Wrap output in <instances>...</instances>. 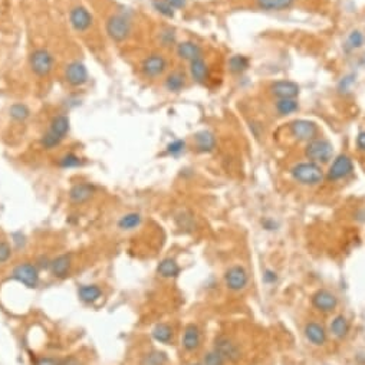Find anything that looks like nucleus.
<instances>
[{
	"label": "nucleus",
	"mask_w": 365,
	"mask_h": 365,
	"mask_svg": "<svg viewBox=\"0 0 365 365\" xmlns=\"http://www.w3.org/2000/svg\"><path fill=\"white\" fill-rule=\"evenodd\" d=\"M167 68V61L166 58L161 55H151L144 59L142 62V72L147 75V77L155 78L158 75H161L162 72Z\"/></svg>",
	"instance_id": "9b49d317"
},
{
	"label": "nucleus",
	"mask_w": 365,
	"mask_h": 365,
	"mask_svg": "<svg viewBox=\"0 0 365 365\" xmlns=\"http://www.w3.org/2000/svg\"><path fill=\"white\" fill-rule=\"evenodd\" d=\"M364 41L365 38L361 30H352L351 33L348 35V38H346L345 48H346V50H357L359 48H362Z\"/></svg>",
	"instance_id": "c756f323"
},
{
	"label": "nucleus",
	"mask_w": 365,
	"mask_h": 365,
	"mask_svg": "<svg viewBox=\"0 0 365 365\" xmlns=\"http://www.w3.org/2000/svg\"><path fill=\"white\" fill-rule=\"evenodd\" d=\"M312 303L316 309H319L322 312H331L337 308L338 301L335 295H332L328 290H318L312 298Z\"/></svg>",
	"instance_id": "4468645a"
},
{
	"label": "nucleus",
	"mask_w": 365,
	"mask_h": 365,
	"mask_svg": "<svg viewBox=\"0 0 365 365\" xmlns=\"http://www.w3.org/2000/svg\"><path fill=\"white\" fill-rule=\"evenodd\" d=\"M79 296L84 302H95L101 296V290L95 285H88V286H82L79 289Z\"/></svg>",
	"instance_id": "7c9ffc66"
},
{
	"label": "nucleus",
	"mask_w": 365,
	"mask_h": 365,
	"mask_svg": "<svg viewBox=\"0 0 365 365\" xmlns=\"http://www.w3.org/2000/svg\"><path fill=\"white\" fill-rule=\"evenodd\" d=\"M229 70L234 74V75H240L243 74L245 70L249 69L250 66V61L249 58L245 57V55H233L230 59H229Z\"/></svg>",
	"instance_id": "b1692460"
},
{
	"label": "nucleus",
	"mask_w": 365,
	"mask_h": 365,
	"mask_svg": "<svg viewBox=\"0 0 365 365\" xmlns=\"http://www.w3.org/2000/svg\"><path fill=\"white\" fill-rule=\"evenodd\" d=\"M94 194V189L89 184H77L70 190L69 197L74 203H85L88 202Z\"/></svg>",
	"instance_id": "aec40b11"
},
{
	"label": "nucleus",
	"mask_w": 365,
	"mask_h": 365,
	"mask_svg": "<svg viewBox=\"0 0 365 365\" xmlns=\"http://www.w3.org/2000/svg\"><path fill=\"white\" fill-rule=\"evenodd\" d=\"M10 253H12L10 246L5 243V242H0V263L6 262V260L10 258Z\"/></svg>",
	"instance_id": "ea45409f"
},
{
	"label": "nucleus",
	"mask_w": 365,
	"mask_h": 365,
	"mask_svg": "<svg viewBox=\"0 0 365 365\" xmlns=\"http://www.w3.org/2000/svg\"><path fill=\"white\" fill-rule=\"evenodd\" d=\"M225 364V359L222 358V355H218L216 351L209 352L206 357H204V365H223Z\"/></svg>",
	"instance_id": "e433bc0d"
},
{
	"label": "nucleus",
	"mask_w": 365,
	"mask_h": 365,
	"mask_svg": "<svg viewBox=\"0 0 365 365\" xmlns=\"http://www.w3.org/2000/svg\"><path fill=\"white\" fill-rule=\"evenodd\" d=\"M265 281H266V282H275V281H276V273H273V272H269V270H267L266 275H265Z\"/></svg>",
	"instance_id": "c03bdc74"
},
{
	"label": "nucleus",
	"mask_w": 365,
	"mask_h": 365,
	"mask_svg": "<svg viewBox=\"0 0 365 365\" xmlns=\"http://www.w3.org/2000/svg\"><path fill=\"white\" fill-rule=\"evenodd\" d=\"M289 133L298 141L309 142L318 138L319 128L314 121L309 120H294L289 122Z\"/></svg>",
	"instance_id": "7ed1b4c3"
},
{
	"label": "nucleus",
	"mask_w": 365,
	"mask_h": 365,
	"mask_svg": "<svg viewBox=\"0 0 365 365\" xmlns=\"http://www.w3.org/2000/svg\"><path fill=\"white\" fill-rule=\"evenodd\" d=\"M13 278L30 289L36 288L38 282H39L38 269L32 265H29V263H23V265H19L16 267L13 270Z\"/></svg>",
	"instance_id": "1a4fd4ad"
},
{
	"label": "nucleus",
	"mask_w": 365,
	"mask_h": 365,
	"mask_svg": "<svg viewBox=\"0 0 365 365\" xmlns=\"http://www.w3.org/2000/svg\"><path fill=\"white\" fill-rule=\"evenodd\" d=\"M270 92H272V95L276 99L298 98L299 92H301V88L294 81L282 79V81H276V82L270 85Z\"/></svg>",
	"instance_id": "6e6552de"
},
{
	"label": "nucleus",
	"mask_w": 365,
	"mask_h": 365,
	"mask_svg": "<svg viewBox=\"0 0 365 365\" xmlns=\"http://www.w3.org/2000/svg\"><path fill=\"white\" fill-rule=\"evenodd\" d=\"M296 0H254V5L265 12H281L294 7Z\"/></svg>",
	"instance_id": "2eb2a0df"
},
{
	"label": "nucleus",
	"mask_w": 365,
	"mask_h": 365,
	"mask_svg": "<svg viewBox=\"0 0 365 365\" xmlns=\"http://www.w3.org/2000/svg\"><path fill=\"white\" fill-rule=\"evenodd\" d=\"M305 155L309 161L316 164H326L334 155V147L330 141L325 138H315L309 141L305 147Z\"/></svg>",
	"instance_id": "f03ea898"
},
{
	"label": "nucleus",
	"mask_w": 365,
	"mask_h": 365,
	"mask_svg": "<svg viewBox=\"0 0 365 365\" xmlns=\"http://www.w3.org/2000/svg\"><path fill=\"white\" fill-rule=\"evenodd\" d=\"M184 147H186V142L181 140H177V141H174V142H171V144H170L169 147H167V151H169L170 154L177 155V154H180V153H182Z\"/></svg>",
	"instance_id": "58836bf2"
},
{
	"label": "nucleus",
	"mask_w": 365,
	"mask_h": 365,
	"mask_svg": "<svg viewBox=\"0 0 365 365\" xmlns=\"http://www.w3.org/2000/svg\"><path fill=\"white\" fill-rule=\"evenodd\" d=\"M36 365H62V362L55 358H41L36 361Z\"/></svg>",
	"instance_id": "79ce46f5"
},
{
	"label": "nucleus",
	"mask_w": 365,
	"mask_h": 365,
	"mask_svg": "<svg viewBox=\"0 0 365 365\" xmlns=\"http://www.w3.org/2000/svg\"><path fill=\"white\" fill-rule=\"evenodd\" d=\"M196 365H198V364H196Z\"/></svg>",
	"instance_id": "49530a36"
},
{
	"label": "nucleus",
	"mask_w": 365,
	"mask_h": 365,
	"mask_svg": "<svg viewBox=\"0 0 365 365\" xmlns=\"http://www.w3.org/2000/svg\"><path fill=\"white\" fill-rule=\"evenodd\" d=\"M79 158H78L77 155H74V154H68V155H65L63 158H61V166L62 167H77V166H79Z\"/></svg>",
	"instance_id": "4c0bfd02"
},
{
	"label": "nucleus",
	"mask_w": 365,
	"mask_h": 365,
	"mask_svg": "<svg viewBox=\"0 0 365 365\" xmlns=\"http://www.w3.org/2000/svg\"><path fill=\"white\" fill-rule=\"evenodd\" d=\"M130 22L124 16H113L106 22V32L115 42L125 41L130 35Z\"/></svg>",
	"instance_id": "39448f33"
},
{
	"label": "nucleus",
	"mask_w": 365,
	"mask_h": 365,
	"mask_svg": "<svg viewBox=\"0 0 365 365\" xmlns=\"http://www.w3.org/2000/svg\"><path fill=\"white\" fill-rule=\"evenodd\" d=\"M61 137H58L57 134H53L52 131H48V133L45 134L43 135V138H42V145L45 148H53L55 145H58L59 142H61Z\"/></svg>",
	"instance_id": "f704fd0d"
},
{
	"label": "nucleus",
	"mask_w": 365,
	"mask_h": 365,
	"mask_svg": "<svg viewBox=\"0 0 365 365\" xmlns=\"http://www.w3.org/2000/svg\"><path fill=\"white\" fill-rule=\"evenodd\" d=\"M153 3H154L155 9L161 14H164V16H167V17H173L174 16V9L170 6L166 0H154Z\"/></svg>",
	"instance_id": "72a5a7b5"
},
{
	"label": "nucleus",
	"mask_w": 365,
	"mask_h": 365,
	"mask_svg": "<svg viewBox=\"0 0 365 365\" xmlns=\"http://www.w3.org/2000/svg\"><path fill=\"white\" fill-rule=\"evenodd\" d=\"M10 117L16 121H23L29 117V110L26 105L16 104L10 108Z\"/></svg>",
	"instance_id": "473e14b6"
},
{
	"label": "nucleus",
	"mask_w": 365,
	"mask_h": 365,
	"mask_svg": "<svg viewBox=\"0 0 365 365\" xmlns=\"http://www.w3.org/2000/svg\"><path fill=\"white\" fill-rule=\"evenodd\" d=\"M140 223V214H138V213H130V214H125L124 217L121 218L120 222H118V226H120L121 229H124V230H131L134 227H137Z\"/></svg>",
	"instance_id": "2f4dec72"
},
{
	"label": "nucleus",
	"mask_w": 365,
	"mask_h": 365,
	"mask_svg": "<svg viewBox=\"0 0 365 365\" xmlns=\"http://www.w3.org/2000/svg\"><path fill=\"white\" fill-rule=\"evenodd\" d=\"M352 170H354V164H352L351 158L346 154H341L338 155L334 162L331 164L326 177L331 181H339V180L350 176Z\"/></svg>",
	"instance_id": "20e7f679"
},
{
	"label": "nucleus",
	"mask_w": 365,
	"mask_h": 365,
	"mask_svg": "<svg viewBox=\"0 0 365 365\" xmlns=\"http://www.w3.org/2000/svg\"><path fill=\"white\" fill-rule=\"evenodd\" d=\"M190 75L197 84L206 82V79L209 77V68H207V63L204 62L203 58H197L190 62Z\"/></svg>",
	"instance_id": "a211bd4d"
},
{
	"label": "nucleus",
	"mask_w": 365,
	"mask_h": 365,
	"mask_svg": "<svg viewBox=\"0 0 365 365\" xmlns=\"http://www.w3.org/2000/svg\"><path fill=\"white\" fill-rule=\"evenodd\" d=\"M50 131L53 134H57L58 137L63 138L66 133L69 131V120L63 115H59L55 120L52 121V126H50Z\"/></svg>",
	"instance_id": "cd10ccee"
},
{
	"label": "nucleus",
	"mask_w": 365,
	"mask_h": 365,
	"mask_svg": "<svg viewBox=\"0 0 365 365\" xmlns=\"http://www.w3.org/2000/svg\"><path fill=\"white\" fill-rule=\"evenodd\" d=\"M30 66L39 77H45L50 74V70L53 68V58L48 50L38 49L30 57Z\"/></svg>",
	"instance_id": "423d86ee"
},
{
	"label": "nucleus",
	"mask_w": 365,
	"mask_h": 365,
	"mask_svg": "<svg viewBox=\"0 0 365 365\" xmlns=\"http://www.w3.org/2000/svg\"><path fill=\"white\" fill-rule=\"evenodd\" d=\"M70 25L78 32H84L92 25V14L85 7H75L70 12Z\"/></svg>",
	"instance_id": "f8f14e48"
},
{
	"label": "nucleus",
	"mask_w": 365,
	"mask_h": 365,
	"mask_svg": "<svg viewBox=\"0 0 365 365\" xmlns=\"http://www.w3.org/2000/svg\"><path fill=\"white\" fill-rule=\"evenodd\" d=\"M153 337L158 341V342H162V344H169L173 338V332H171V328L169 325L166 323H158L153 330Z\"/></svg>",
	"instance_id": "c85d7f7f"
},
{
	"label": "nucleus",
	"mask_w": 365,
	"mask_h": 365,
	"mask_svg": "<svg viewBox=\"0 0 365 365\" xmlns=\"http://www.w3.org/2000/svg\"><path fill=\"white\" fill-rule=\"evenodd\" d=\"M216 137L211 131L203 130L196 134V147L200 153H210L216 148Z\"/></svg>",
	"instance_id": "f3484780"
},
{
	"label": "nucleus",
	"mask_w": 365,
	"mask_h": 365,
	"mask_svg": "<svg viewBox=\"0 0 365 365\" xmlns=\"http://www.w3.org/2000/svg\"><path fill=\"white\" fill-rule=\"evenodd\" d=\"M66 79L70 85L79 86L88 81V70L85 68L84 63L72 62L66 69Z\"/></svg>",
	"instance_id": "ddd939ff"
},
{
	"label": "nucleus",
	"mask_w": 365,
	"mask_h": 365,
	"mask_svg": "<svg viewBox=\"0 0 365 365\" xmlns=\"http://www.w3.org/2000/svg\"><path fill=\"white\" fill-rule=\"evenodd\" d=\"M177 53H178V57L181 58V59H186V61L191 62V61H194L197 58H202L203 50H202V48L197 43L191 42V41H186V42L178 43Z\"/></svg>",
	"instance_id": "dca6fc26"
},
{
	"label": "nucleus",
	"mask_w": 365,
	"mask_h": 365,
	"mask_svg": "<svg viewBox=\"0 0 365 365\" xmlns=\"http://www.w3.org/2000/svg\"><path fill=\"white\" fill-rule=\"evenodd\" d=\"M275 110H276V113L279 114L281 117L292 115V114H295L296 111H299V102H298V99L296 98L276 99Z\"/></svg>",
	"instance_id": "412c9836"
},
{
	"label": "nucleus",
	"mask_w": 365,
	"mask_h": 365,
	"mask_svg": "<svg viewBox=\"0 0 365 365\" xmlns=\"http://www.w3.org/2000/svg\"><path fill=\"white\" fill-rule=\"evenodd\" d=\"M247 272L242 266H233L226 272V285L230 290H242L247 285Z\"/></svg>",
	"instance_id": "9d476101"
},
{
	"label": "nucleus",
	"mask_w": 365,
	"mask_h": 365,
	"mask_svg": "<svg viewBox=\"0 0 365 365\" xmlns=\"http://www.w3.org/2000/svg\"><path fill=\"white\" fill-rule=\"evenodd\" d=\"M348 328H350L348 326V321L342 315L337 316L332 321V323H331V331H332V334L337 338H344L348 334Z\"/></svg>",
	"instance_id": "bb28decb"
},
{
	"label": "nucleus",
	"mask_w": 365,
	"mask_h": 365,
	"mask_svg": "<svg viewBox=\"0 0 365 365\" xmlns=\"http://www.w3.org/2000/svg\"><path fill=\"white\" fill-rule=\"evenodd\" d=\"M186 86V77L181 72H173L166 79V88L170 92H180Z\"/></svg>",
	"instance_id": "a878e982"
},
{
	"label": "nucleus",
	"mask_w": 365,
	"mask_h": 365,
	"mask_svg": "<svg viewBox=\"0 0 365 365\" xmlns=\"http://www.w3.org/2000/svg\"><path fill=\"white\" fill-rule=\"evenodd\" d=\"M164 362H166V355L162 352L148 354L144 359V365H164Z\"/></svg>",
	"instance_id": "c9c22d12"
},
{
	"label": "nucleus",
	"mask_w": 365,
	"mask_h": 365,
	"mask_svg": "<svg viewBox=\"0 0 365 365\" xmlns=\"http://www.w3.org/2000/svg\"><path fill=\"white\" fill-rule=\"evenodd\" d=\"M157 270L164 278H174V276L180 273V267L177 265V262L174 259H170V258L162 260L161 263L158 265V267H157Z\"/></svg>",
	"instance_id": "393cba45"
},
{
	"label": "nucleus",
	"mask_w": 365,
	"mask_h": 365,
	"mask_svg": "<svg viewBox=\"0 0 365 365\" xmlns=\"http://www.w3.org/2000/svg\"><path fill=\"white\" fill-rule=\"evenodd\" d=\"M202 341L200 337V331L197 328L196 325H189L186 331H184V338H182V346L187 350V351H194L198 348Z\"/></svg>",
	"instance_id": "6ab92c4d"
},
{
	"label": "nucleus",
	"mask_w": 365,
	"mask_h": 365,
	"mask_svg": "<svg viewBox=\"0 0 365 365\" xmlns=\"http://www.w3.org/2000/svg\"><path fill=\"white\" fill-rule=\"evenodd\" d=\"M166 2H167L170 6L174 9V10H176V9H181V7L186 6V0H166Z\"/></svg>",
	"instance_id": "37998d69"
},
{
	"label": "nucleus",
	"mask_w": 365,
	"mask_h": 365,
	"mask_svg": "<svg viewBox=\"0 0 365 365\" xmlns=\"http://www.w3.org/2000/svg\"><path fill=\"white\" fill-rule=\"evenodd\" d=\"M214 351L217 352L218 355H222V358L227 359L230 362H238L240 359L239 346L227 337H218L216 339Z\"/></svg>",
	"instance_id": "0eeeda50"
},
{
	"label": "nucleus",
	"mask_w": 365,
	"mask_h": 365,
	"mask_svg": "<svg viewBox=\"0 0 365 365\" xmlns=\"http://www.w3.org/2000/svg\"><path fill=\"white\" fill-rule=\"evenodd\" d=\"M52 267V273L55 275L57 278H65L70 267V256L69 254H62L50 263Z\"/></svg>",
	"instance_id": "5701e85b"
},
{
	"label": "nucleus",
	"mask_w": 365,
	"mask_h": 365,
	"mask_svg": "<svg viewBox=\"0 0 365 365\" xmlns=\"http://www.w3.org/2000/svg\"><path fill=\"white\" fill-rule=\"evenodd\" d=\"M305 334H306V338L312 344L315 345H323L325 341H326V332L323 330L321 325H318L315 322H311L306 325L305 328Z\"/></svg>",
	"instance_id": "4be33fe9"
},
{
	"label": "nucleus",
	"mask_w": 365,
	"mask_h": 365,
	"mask_svg": "<svg viewBox=\"0 0 365 365\" xmlns=\"http://www.w3.org/2000/svg\"><path fill=\"white\" fill-rule=\"evenodd\" d=\"M290 176L295 181L305 186H316L323 180V171L316 162H299L290 170Z\"/></svg>",
	"instance_id": "f257e3e1"
},
{
	"label": "nucleus",
	"mask_w": 365,
	"mask_h": 365,
	"mask_svg": "<svg viewBox=\"0 0 365 365\" xmlns=\"http://www.w3.org/2000/svg\"><path fill=\"white\" fill-rule=\"evenodd\" d=\"M62 365H78V362L74 358H70V359H66L65 362H62Z\"/></svg>",
	"instance_id": "a18cd8bd"
},
{
	"label": "nucleus",
	"mask_w": 365,
	"mask_h": 365,
	"mask_svg": "<svg viewBox=\"0 0 365 365\" xmlns=\"http://www.w3.org/2000/svg\"><path fill=\"white\" fill-rule=\"evenodd\" d=\"M357 147H358L359 151L365 153V130L359 131L358 135H357Z\"/></svg>",
	"instance_id": "a19ab883"
}]
</instances>
